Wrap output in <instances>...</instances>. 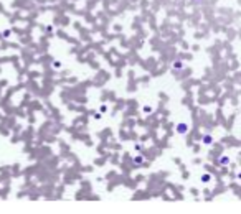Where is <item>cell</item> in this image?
<instances>
[{
    "label": "cell",
    "instance_id": "1",
    "mask_svg": "<svg viewBox=\"0 0 241 214\" xmlns=\"http://www.w3.org/2000/svg\"><path fill=\"white\" fill-rule=\"evenodd\" d=\"M230 161H231V160H230V156H228V155H221L216 163H218L220 167H228V165H230Z\"/></svg>",
    "mask_w": 241,
    "mask_h": 214
},
{
    "label": "cell",
    "instance_id": "2",
    "mask_svg": "<svg viewBox=\"0 0 241 214\" xmlns=\"http://www.w3.org/2000/svg\"><path fill=\"white\" fill-rule=\"evenodd\" d=\"M177 132L178 134H187V132H188V125L187 124H178L177 125Z\"/></svg>",
    "mask_w": 241,
    "mask_h": 214
},
{
    "label": "cell",
    "instance_id": "3",
    "mask_svg": "<svg viewBox=\"0 0 241 214\" xmlns=\"http://www.w3.org/2000/svg\"><path fill=\"white\" fill-rule=\"evenodd\" d=\"M202 140H203V143H205V145H211V143H213V137H211L210 134H205Z\"/></svg>",
    "mask_w": 241,
    "mask_h": 214
},
{
    "label": "cell",
    "instance_id": "4",
    "mask_svg": "<svg viewBox=\"0 0 241 214\" xmlns=\"http://www.w3.org/2000/svg\"><path fill=\"white\" fill-rule=\"evenodd\" d=\"M173 69H183V61L177 59V61L173 63Z\"/></svg>",
    "mask_w": 241,
    "mask_h": 214
},
{
    "label": "cell",
    "instance_id": "5",
    "mask_svg": "<svg viewBox=\"0 0 241 214\" xmlns=\"http://www.w3.org/2000/svg\"><path fill=\"white\" fill-rule=\"evenodd\" d=\"M202 181H203V183H208V181H211V175H210V173H205V175H202Z\"/></svg>",
    "mask_w": 241,
    "mask_h": 214
},
{
    "label": "cell",
    "instance_id": "6",
    "mask_svg": "<svg viewBox=\"0 0 241 214\" xmlns=\"http://www.w3.org/2000/svg\"><path fill=\"white\" fill-rule=\"evenodd\" d=\"M236 180H238L239 183H241V171H238V173H236Z\"/></svg>",
    "mask_w": 241,
    "mask_h": 214
},
{
    "label": "cell",
    "instance_id": "7",
    "mask_svg": "<svg viewBox=\"0 0 241 214\" xmlns=\"http://www.w3.org/2000/svg\"><path fill=\"white\" fill-rule=\"evenodd\" d=\"M195 2H202V0H195Z\"/></svg>",
    "mask_w": 241,
    "mask_h": 214
}]
</instances>
